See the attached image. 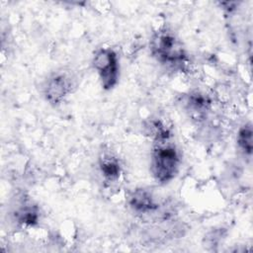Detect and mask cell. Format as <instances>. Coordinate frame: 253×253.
<instances>
[{
    "label": "cell",
    "instance_id": "52a82bcc",
    "mask_svg": "<svg viewBox=\"0 0 253 253\" xmlns=\"http://www.w3.org/2000/svg\"><path fill=\"white\" fill-rule=\"evenodd\" d=\"M14 220L23 226H35L41 219L40 208L33 200L29 198H22L18 202V206L13 210Z\"/></svg>",
    "mask_w": 253,
    "mask_h": 253
},
{
    "label": "cell",
    "instance_id": "9c48e42d",
    "mask_svg": "<svg viewBox=\"0 0 253 253\" xmlns=\"http://www.w3.org/2000/svg\"><path fill=\"white\" fill-rule=\"evenodd\" d=\"M142 128L144 134L149 136L154 143L170 140L172 136L171 127L164 120L158 117H151L144 121Z\"/></svg>",
    "mask_w": 253,
    "mask_h": 253
},
{
    "label": "cell",
    "instance_id": "ba28073f",
    "mask_svg": "<svg viewBox=\"0 0 253 253\" xmlns=\"http://www.w3.org/2000/svg\"><path fill=\"white\" fill-rule=\"evenodd\" d=\"M98 167L103 180L109 184L118 182L122 175L121 161L113 152L103 151L98 158Z\"/></svg>",
    "mask_w": 253,
    "mask_h": 253
},
{
    "label": "cell",
    "instance_id": "30bf717a",
    "mask_svg": "<svg viewBox=\"0 0 253 253\" xmlns=\"http://www.w3.org/2000/svg\"><path fill=\"white\" fill-rule=\"evenodd\" d=\"M236 143L238 149L245 155L250 157L253 151V129L250 122L241 126L237 131Z\"/></svg>",
    "mask_w": 253,
    "mask_h": 253
},
{
    "label": "cell",
    "instance_id": "6da1fadb",
    "mask_svg": "<svg viewBox=\"0 0 253 253\" xmlns=\"http://www.w3.org/2000/svg\"><path fill=\"white\" fill-rule=\"evenodd\" d=\"M151 55L162 65L183 70L189 61L187 51L174 32L162 28L153 33L149 42Z\"/></svg>",
    "mask_w": 253,
    "mask_h": 253
},
{
    "label": "cell",
    "instance_id": "8992f818",
    "mask_svg": "<svg viewBox=\"0 0 253 253\" xmlns=\"http://www.w3.org/2000/svg\"><path fill=\"white\" fill-rule=\"evenodd\" d=\"M183 106L191 118L196 121H201L205 119L210 112L211 100L207 94L200 91H194L186 95L183 101Z\"/></svg>",
    "mask_w": 253,
    "mask_h": 253
},
{
    "label": "cell",
    "instance_id": "277c9868",
    "mask_svg": "<svg viewBox=\"0 0 253 253\" xmlns=\"http://www.w3.org/2000/svg\"><path fill=\"white\" fill-rule=\"evenodd\" d=\"M92 65L98 75L102 88L106 91L114 89L120 78V59L118 53L112 47H100L93 55Z\"/></svg>",
    "mask_w": 253,
    "mask_h": 253
},
{
    "label": "cell",
    "instance_id": "7a4b0ae2",
    "mask_svg": "<svg viewBox=\"0 0 253 253\" xmlns=\"http://www.w3.org/2000/svg\"><path fill=\"white\" fill-rule=\"evenodd\" d=\"M181 166L180 152L170 140L155 142L150 156V172L160 185L170 183L178 175Z\"/></svg>",
    "mask_w": 253,
    "mask_h": 253
},
{
    "label": "cell",
    "instance_id": "3957f363",
    "mask_svg": "<svg viewBox=\"0 0 253 253\" xmlns=\"http://www.w3.org/2000/svg\"><path fill=\"white\" fill-rule=\"evenodd\" d=\"M76 86V77L70 70H56L43 80L42 94L48 104L57 106L74 92Z\"/></svg>",
    "mask_w": 253,
    "mask_h": 253
},
{
    "label": "cell",
    "instance_id": "5b68a950",
    "mask_svg": "<svg viewBox=\"0 0 253 253\" xmlns=\"http://www.w3.org/2000/svg\"><path fill=\"white\" fill-rule=\"evenodd\" d=\"M131 211L139 215L156 214L160 210V204L156 201L153 193L146 188L134 189L127 200Z\"/></svg>",
    "mask_w": 253,
    "mask_h": 253
}]
</instances>
